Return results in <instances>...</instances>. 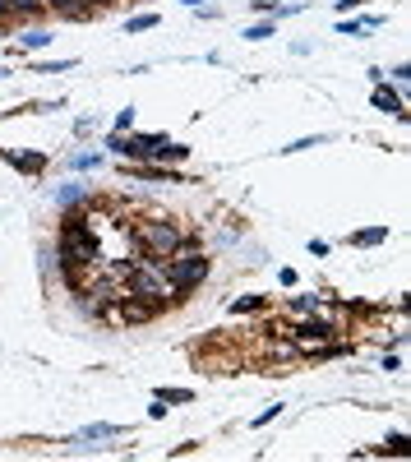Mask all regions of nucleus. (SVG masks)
Listing matches in <instances>:
<instances>
[{"instance_id":"423d86ee","label":"nucleus","mask_w":411,"mask_h":462,"mask_svg":"<svg viewBox=\"0 0 411 462\" xmlns=\"http://www.w3.org/2000/svg\"><path fill=\"white\" fill-rule=\"evenodd\" d=\"M0 157H5V162H14V166H24V171H42V166H46L42 153H9V149H0Z\"/></svg>"},{"instance_id":"4468645a","label":"nucleus","mask_w":411,"mask_h":462,"mask_svg":"<svg viewBox=\"0 0 411 462\" xmlns=\"http://www.w3.org/2000/svg\"><path fill=\"white\" fill-rule=\"evenodd\" d=\"M291 306H296V310H319V306H324V296H296Z\"/></svg>"},{"instance_id":"a211bd4d","label":"nucleus","mask_w":411,"mask_h":462,"mask_svg":"<svg viewBox=\"0 0 411 462\" xmlns=\"http://www.w3.org/2000/svg\"><path fill=\"white\" fill-rule=\"evenodd\" d=\"M250 5H254V9H278L282 0H250Z\"/></svg>"},{"instance_id":"1a4fd4ad","label":"nucleus","mask_w":411,"mask_h":462,"mask_svg":"<svg viewBox=\"0 0 411 462\" xmlns=\"http://www.w3.org/2000/svg\"><path fill=\"white\" fill-rule=\"evenodd\" d=\"M148 28H158V14H134L125 24V33H148Z\"/></svg>"},{"instance_id":"9b49d317","label":"nucleus","mask_w":411,"mask_h":462,"mask_svg":"<svg viewBox=\"0 0 411 462\" xmlns=\"http://www.w3.org/2000/svg\"><path fill=\"white\" fill-rule=\"evenodd\" d=\"M273 33H278V19H268V24H259V28H250V42H263V37H273Z\"/></svg>"},{"instance_id":"dca6fc26","label":"nucleus","mask_w":411,"mask_h":462,"mask_svg":"<svg viewBox=\"0 0 411 462\" xmlns=\"http://www.w3.org/2000/svg\"><path fill=\"white\" fill-rule=\"evenodd\" d=\"M130 125H134V111H130V106H125V111L116 116V134H125V130H130Z\"/></svg>"},{"instance_id":"7ed1b4c3","label":"nucleus","mask_w":411,"mask_h":462,"mask_svg":"<svg viewBox=\"0 0 411 462\" xmlns=\"http://www.w3.org/2000/svg\"><path fill=\"white\" fill-rule=\"evenodd\" d=\"M162 273H166V278H171L181 291H194L203 278H208V259H203L199 250H185V245H181L176 254H166V259H162Z\"/></svg>"},{"instance_id":"ddd939ff","label":"nucleus","mask_w":411,"mask_h":462,"mask_svg":"<svg viewBox=\"0 0 411 462\" xmlns=\"http://www.w3.org/2000/svg\"><path fill=\"white\" fill-rule=\"evenodd\" d=\"M111 435H121L116 426H88L83 430V439H111Z\"/></svg>"},{"instance_id":"f3484780","label":"nucleus","mask_w":411,"mask_h":462,"mask_svg":"<svg viewBox=\"0 0 411 462\" xmlns=\"http://www.w3.org/2000/svg\"><path fill=\"white\" fill-rule=\"evenodd\" d=\"M56 199H61V204H74V199H79V185H65V190L56 194Z\"/></svg>"},{"instance_id":"f257e3e1","label":"nucleus","mask_w":411,"mask_h":462,"mask_svg":"<svg viewBox=\"0 0 411 462\" xmlns=\"http://www.w3.org/2000/svg\"><path fill=\"white\" fill-rule=\"evenodd\" d=\"M130 296H143V301H153V306H171V301H181L185 291L162 273L158 259H143V263L130 268Z\"/></svg>"},{"instance_id":"9d476101","label":"nucleus","mask_w":411,"mask_h":462,"mask_svg":"<svg viewBox=\"0 0 411 462\" xmlns=\"http://www.w3.org/2000/svg\"><path fill=\"white\" fill-rule=\"evenodd\" d=\"M158 402H194L190 388H158Z\"/></svg>"},{"instance_id":"f03ea898","label":"nucleus","mask_w":411,"mask_h":462,"mask_svg":"<svg viewBox=\"0 0 411 462\" xmlns=\"http://www.w3.org/2000/svg\"><path fill=\"white\" fill-rule=\"evenodd\" d=\"M134 245H139L148 259H166V254H176L185 245V231L176 227V222H139V227H134Z\"/></svg>"},{"instance_id":"39448f33","label":"nucleus","mask_w":411,"mask_h":462,"mask_svg":"<svg viewBox=\"0 0 411 462\" xmlns=\"http://www.w3.org/2000/svg\"><path fill=\"white\" fill-rule=\"evenodd\" d=\"M162 306H153V301H125V306H121V319H130V323H139V319H153V314H158Z\"/></svg>"},{"instance_id":"0eeeda50","label":"nucleus","mask_w":411,"mask_h":462,"mask_svg":"<svg viewBox=\"0 0 411 462\" xmlns=\"http://www.w3.org/2000/svg\"><path fill=\"white\" fill-rule=\"evenodd\" d=\"M375 106H379V111H393V116H407V111H402V97L388 93L384 84H375Z\"/></svg>"},{"instance_id":"f8f14e48","label":"nucleus","mask_w":411,"mask_h":462,"mask_svg":"<svg viewBox=\"0 0 411 462\" xmlns=\"http://www.w3.org/2000/svg\"><path fill=\"white\" fill-rule=\"evenodd\" d=\"M19 42H24V46H33V51H37V46H46V42H51V33H42V28H33V33H24V37H19Z\"/></svg>"},{"instance_id":"6e6552de","label":"nucleus","mask_w":411,"mask_h":462,"mask_svg":"<svg viewBox=\"0 0 411 462\" xmlns=\"http://www.w3.org/2000/svg\"><path fill=\"white\" fill-rule=\"evenodd\" d=\"M379 241H388V227H370V231L351 236V245H379Z\"/></svg>"},{"instance_id":"412c9836","label":"nucleus","mask_w":411,"mask_h":462,"mask_svg":"<svg viewBox=\"0 0 411 462\" xmlns=\"http://www.w3.org/2000/svg\"><path fill=\"white\" fill-rule=\"evenodd\" d=\"M51 5H70V0H51Z\"/></svg>"},{"instance_id":"20e7f679","label":"nucleus","mask_w":411,"mask_h":462,"mask_svg":"<svg viewBox=\"0 0 411 462\" xmlns=\"http://www.w3.org/2000/svg\"><path fill=\"white\" fill-rule=\"evenodd\" d=\"M61 254H65V268H83V263L97 259V245L83 227H65L61 231Z\"/></svg>"},{"instance_id":"aec40b11","label":"nucleus","mask_w":411,"mask_h":462,"mask_svg":"<svg viewBox=\"0 0 411 462\" xmlns=\"http://www.w3.org/2000/svg\"><path fill=\"white\" fill-rule=\"evenodd\" d=\"M9 5H14V9H33L37 0H9Z\"/></svg>"},{"instance_id":"2eb2a0df","label":"nucleus","mask_w":411,"mask_h":462,"mask_svg":"<svg viewBox=\"0 0 411 462\" xmlns=\"http://www.w3.org/2000/svg\"><path fill=\"white\" fill-rule=\"evenodd\" d=\"M259 306H263L259 296H240V301H231V310H236V314H240V310H259Z\"/></svg>"},{"instance_id":"6ab92c4d","label":"nucleus","mask_w":411,"mask_h":462,"mask_svg":"<svg viewBox=\"0 0 411 462\" xmlns=\"http://www.w3.org/2000/svg\"><path fill=\"white\" fill-rule=\"evenodd\" d=\"M333 5H338V9H356L360 0H333Z\"/></svg>"}]
</instances>
